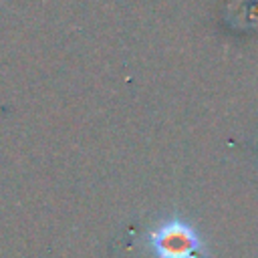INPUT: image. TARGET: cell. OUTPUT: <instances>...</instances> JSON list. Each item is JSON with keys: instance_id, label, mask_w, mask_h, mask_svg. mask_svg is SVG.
Returning <instances> with one entry per match:
<instances>
[{"instance_id": "6da1fadb", "label": "cell", "mask_w": 258, "mask_h": 258, "mask_svg": "<svg viewBox=\"0 0 258 258\" xmlns=\"http://www.w3.org/2000/svg\"><path fill=\"white\" fill-rule=\"evenodd\" d=\"M157 258H198L202 240L198 232L183 220H167L149 236Z\"/></svg>"}]
</instances>
